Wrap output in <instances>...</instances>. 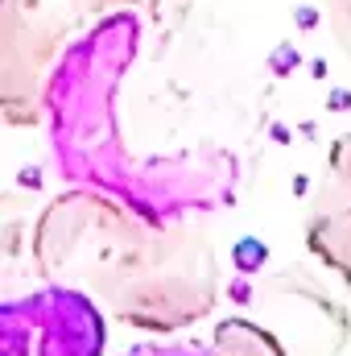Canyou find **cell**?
Here are the masks:
<instances>
[{"mask_svg": "<svg viewBox=\"0 0 351 356\" xmlns=\"http://www.w3.org/2000/svg\"><path fill=\"white\" fill-rule=\"evenodd\" d=\"M137 50L141 13L124 8L95 21L54 63L42 91V120L50 129L58 170L162 224L228 203L236 186V162L228 154L203 149L174 158H132V149H124L116 95L137 63Z\"/></svg>", "mask_w": 351, "mask_h": 356, "instance_id": "cell-1", "label": "cell"}, {"mask_svg": "<svg viewBox=\"0 0 351 356\" xmlns=\"http://www.w3.org/2000/svg\"><path fill=\"white\" fill-rule=\"evenodd\" d=\"M323 17H327L331 42L339 46V54L351 63V0H323Z\"/></svg>", "mask_w": 351, "mask_h": 356, "instance_id": "cell-6", "label": "cell"}, {"mask_svg": "<svg viewBox=\"0 0 351 356\" xmlns=\"http://www.w3.org/2000/svg\"><path fill=\"white\" fill-rule=\"evenodd\" d=\"M166 0H4L0 4V99L12 124L42 120V91L71 42L112 13H153Z\"/></svg>", "mask_w": 351, "mask_h": 356, "instance_id": "cell-3", "label": "cell"}, {"mask_svg": "<svg viewBox=\"0 0 351 356\" xmlns=\"http://www.w3.org/2000/svg\"><path fill=\"white\" fill-rule=\"evenodd\" d=\"M33 261L50 286L79 290L145 332H178L219 298V261L198 224L149 220L87 186L37 216Z\"/></svg>", "mask_w": 351, "mask_h": 356, "instance_id": "cell-2", "label": "cell"}, {"mask_svg": "<svg viewBox=\"0 0 351 356\" xmlns=\"http://www.w3.org/2000/svg\"><path fill=\"white\" fill-rule=\"evenodd\" d=\"M215 356H289L285 344L252 319H223L211 340Z\"/></svg>", "mask_w": 351, "mask_h": 356, "instance_id": "cell-5", "label": "cell"}, {"mask_svg": "<svg viewBox=\"0 0 351 356\" xmlns=\"http://www.w3.org/2000/svg\"><path fill=\"white\" fill-rule=\"evenodd\" d=\"M306 245L351 286V133L331 145L323 175L314 178L306 203Z\"/></svg>", "mask_w": 351, "mask_h": 356, "instance_id": "cell-4", "label": "cell"}]
</instances>
